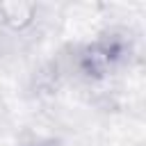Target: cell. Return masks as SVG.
Wrapping results in <instances>:
<instances>
[{
    "mask_svg": "<svg viewBox=\"0 0 146 146\" xmlns=\"http://www.w3.org/2000/svg\"><path fill=\"white\" fill-rule=\"evenodd\" d=\"M36 14L39 7L34 2H21V0L0 2V25L11 32H25L27 27H32Z\"/></svg>",
    "mask_w": 146,
    "mask_h": 146,
    "instance_id": "7a4b0ae2",
    "label": "cell"
},
{
    "mask_svg": "<svg viewBox=\"0 0 146 146\" xmlns=\"http://www.w3.org/2000/svg\"><path fill=\"white\" fill-rule=\"evenodd\" d=\"M32 146H57L55 141H39V144H32Z\"/></svg>",
    "mask_w": 146,
    "mask_h": 146,
    "instance_id": "3957f363",
    "label": "cell"
},
{
    "mask_svg": "<svg viewBox=\"0 0 146 146\" xmlns=\"http://www.w3.org/2000/svg\"><path fill=\"white\" fill-rule=\"evenodd\" d=\"M125 57V43L123 39L114 36V34H105L98 36L89 43H84L78 50L75 57V66L78 71L89 78V80H103L107 78Z\"/></svg>",
    "mask_w": 146,
    "mask_h": 146,
    "instance_id": "6da1fadb",
    "label": "cell"
}]
</instances>
